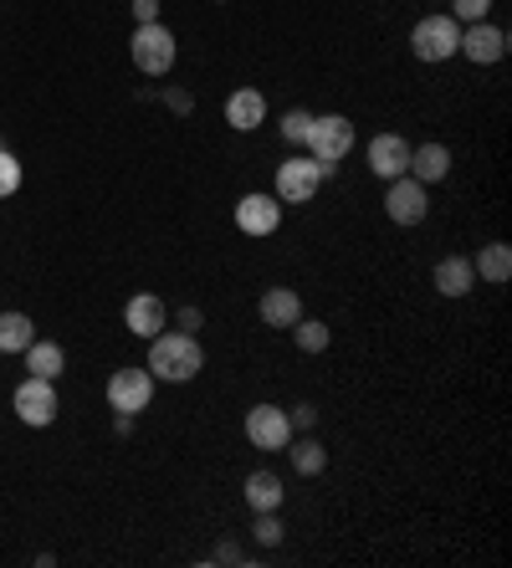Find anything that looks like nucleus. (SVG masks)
<instances>
[{"label": "nucleus", "mask_w": 512, "mask_h": 568, "mask_svg": "<svg viewBox=\"0 0 512 568\" xmlns=\"http://www.w3.org/2000/svg\"><path fill=\"white\" fill-rule=\"evenodd\" d=\"M16 190H21V164H16L11 149H0V200L16 195Z\"/></svg>", "instance_id": "25"}, {"label": "nucleus", "mask_w": 512, "mask_h": 568, "mask_svg": "<svg viewBox=\"0 0 512 568\" xmlns=\"http://www.w3.org/2000/svg\"><path fill=\"white\" fill-rule=\"evenodd\" d=\"M246 440H252L256 450H287V440H293L287 410H277V405H252V410H246Z\"/></svg>", "instance_id": "5"}, {"label": "nucleus", "mask_w": 512, "mask_h": 568, "mask_svg": "<svg viewBox=\"0 0 512 568\" xmlns=\"http://www.w3.org/2000/svg\"><path fill=\"white\" fill-rule=\"evenodd\" d=\"M242 497L256 507V513H277V507H283V481H277V471H252Z\"/></svg>", "instance_id": "18"}, {"label": "nucleus", "mask_w": 512, "mask_h": 568, "mask_svg": "<svg viewBox=\"0 0 512 568\" xmlns=\"http://www.w3.org/2000/svg\"><path fill=\"white\" fill-rule=\"evenodd\" d=\"M472 287H477L472 256H446V262H436V292H441V297H467Z\"/></svg>", "instance_id": "16"}, {"label": "nucleus", "mask_w": 512, "mask_h": 568, "mask_svg": "<svg viewBox=\"0 0 512 568\" xmlns=\"http://www.w3.org/2000/svg\"><path fill=\"white\" fill-rule=\"evenodd\" d=\"M277 225H283L277 195H242L236 200V231H242V236H272Z\"/></svg>", "instance_id": "11"}, {"label": "nucleus", "mask_w": 512, "mask_h": 568, "mask_svg": "<svg viewBox=\"0 0 512 568\" xmlns=\"http://www.w3.org/2000/svg\"><path fill=\"white\" fill-rule=\"evenodd\" d=\"M37 344V328H31L27 313H0V354H27Z\"/></svg>", "instance_id": "20"}, {"label": "nucleus", "mask_w": 512, "mask_h": 568, "mask_svg": "<svg viewBox=\"0 0 512 568\" xmlns=\"http://www.w3.org/2000/svg\"><path fill=\"white\" fill-rule=\"evenodd\" d=\"M446 174H451V149H446V144L410 149V180H420V185H436V180H446Z\"/></svg>", "instance_id": "17"}, {"label": "nucleus", "mask_w": 512, "mask_h": 568, "mask_svg": "<svg viewBox=\"0 0 512 568\" xmlns=\"http://www.w3.org/2000/svg\"><path fill=\"white\" fill-rule=\"evenodd\" d=\"M487 11H492V0H451V16L467 21V27H472V21H487Z\"/></svg>", "instance_id": "27"}, {"label": "nucleus", "mask_w": 512, "mask_h": 568, "mask_svg": "<svg viewBox=\"0 0 512 568\" xmlns=\"http://www.w3.org/2000/svg\"><path fill=\"white\" fill-rule=\"evenodd\" d=\"M134 16H139V27H144V21H160V0H134Z\"/></svg>", "instance_id": "29"}, {"label": "nucleus", "mask_w": 512, "mask_h": 568, "mask_svg": "<svg viewBox=\"0 0 512 568\" xmlns=\"http://www.w3.org/2000/svg\"><path fill=\"white\" fill-rule=\"evenodd\" d=\"M256 542H262V548H277V542H283V517L277 513H256Z\"/></svg>", "instance_id": "24"}, {"label": "nucleus", "mask_w": 512, "mask_h": 568, "mask_svg": "<svg viewBox=\"0 0 512 568\" xmlns=\"http://www.w3.org/2000/svg\"><path fill=\"white\" fill-rule=\"evenodd\" d=\"M461 47V21L457 16H426L416 31H410V52L420 62H446V57H457Z\"/></svg>", "instance_id": "3"}, {"label": "nucleus", "mask_w": 512, "mask_h": 568, "mask_svg": "<svg viewBox=\"0 0 512 568\" xmlns=\"http://www.w3.org/2000/svg\"><path fill=\"white\" fill-rule=\"evenodd\" d=\"M287 420H293V430H308V425L318 420V410H313V405H293V415H287Z\"/></svg>", "instance_id": "28"}, {"label": "nucleus", "mask_w": 512, "mask_h": 568, "mask_svg": "<svg viewBox=\"0 0 512 568\" xmlns=\"http://www.w3.org/2000/svg\"><path fill=\"white\" fill-rule=\"evenodd\" d=\"M426 211H431V200H426V185H420V180H410V174L390 180L385 215H390L395 225H420V221H426Z\"/></svg>", "instance_id": "9"}, {"label": "nucleus", "mask_w": 512, "mask_h": 568, "mask_svg": "<svg viewBox=\"0 0 512 568\" xmlns=\"http://www.w3.org/2000/svg\"><path fill=\"white\" fill-rule=\"evenodd\" d=\"M16 420L21 425H52L57 420V389H52V379H37V374H31L27 384H21V389H16Z\"/></svg>", "instance_id": "8"}, {"label": "nucleus", "mask_w": 512, "mask_h": 568, "mask_svg": "<svg viewBox=\"0 0 512 568\" xmlns=\"http://www.w3.org/2000/svg\"><path fill=\"white\" fill-rule=\"evenodd\" d=\"M457 52L467 57V62H477V67H492V62H502V57H508V31L492 27V21H472V27L461 31Z\"/></svg>", "instance_id": "10"}, {"label": "nucleus", "mask_w": 512, "mask_h": 568, "mask_svg": "<svg viewBox=\"0 0 512 568\" xmlns=\"http://www.w3.org/2000/svg\"><path fill=\"white\" fill-rule=\"evenodd\" d=\"M293 338L303 354H324L328 344H334V333H328V323H318V317H297L293 323Z\"/></svg>", "instance_id": "22"}, {"label": "nucleus", "mask_w": 512, "mask_h": 568, "mask_svg": "<svg viewBox=\"0 0 512 568\" xmlns=\"http://www.w3.org/2000/svg\"><path fill=\"white\" fill-rule=\"evenodd\" d=\"M318 185H324V174H318V159H283L277 164V200H287V205H303V200L318 195Z\"/></svg>", "instance_id": "7"}, {"label": "nucleus", "mask_w": 512, "mask_h": 568, "mask_svg": "<svg viewBox=\"0 0 512 568\" xmlns=\"http://www.w3.org/2000/svg\"><path fill=\"white\" fill-rule=\"evenodd\" d=\"M123 323H129V333H139V338H154V333H164V303L154 292H139V297H129V307H123Z\"/></svg>", "instance_id": "14"}, {"label": "nucleus", "mask_w": 512, "mask_h": 568, "mask_svg": "<svg viewBox=\"0 0 512 568\" xmlns=\"http://www.w3.org/2000/svg\"><path fill=\"white\" fill-rule=\"evenodd\" d=\"M308 129H313V113H303V108H293V113L283 119V139H287V144H303V139H308Z\"/></svg>", "instance_id": "26"}, {"label": "nucleus", "mask_w": 512, "mask_h": 568, "mask_svg": "<svg viewBox=\"0 0 512 568\" xmlns=\"http://www.w3.org/2000/svg\"><path fill=\"white\" fill-rule=\"evenodd\" d=\"M472 272L482 282H508L512 277V246H508V241H492V246H482V252L472 256Z\"/></svg>", "instance_id": "19"}, {"label": "nucleus", "mask_w": 512, "mask_h": 568, "mask_svg": "<svg viewBox=\"0 0 512 568\" xmlns=\"http://www.w3.org/2000/svg\"><path fill=\"white\" fill-rule=\"evenodd\" d=\"M134 67L144 78H164L175 67V31L160 27V21H144L134 31Z\"/></svg>", "instance_id": "4"}, {"label": "nucleus", "mask_w": 512, "mask_h": 568, "mask_svg": "<svg viewBox=\"0 0 512 568\" xmlns=\"http://www.w3.org/2000/svg\"><path fill=\"white\" fill-rule=\"evenodd\" d=\"M27 369L37 374V379H57V374L68 369V354H62V344H31L27 348Z\"/></svg>", "instance_id": "21"}, {"label": "nucleus", "mask_w": 512, "mask_h": 568, "mask_svg": "<svg viewBox=\"0 0 512 568\" xmlns=\"http://www.w3.org/2000/svg\"><path fill=\"white\" fill-rule=\"evenodd\" d=\"M308 154L318 159V164H338V159L354 149V123L344 119V113H313V129H308Z\"/></svg>", "instance_id": "2"}, {"label": "nucleus", "mask_w": 512, "mask_h": 568, "mask_svg": "<svg viewBox=\"0 0 512 568\" xmlns=\"http://www.w3.org/2000/svg\"><path fill=\"white\" fill-rule=\"evenodd\" d=\"M369 170H375L379 180L410 174V144H405L400 133H375V139H369Z\"/></svg>", "instance_id": "12"}, {"label": "nucleus", "mask_w": 512, "mask_h": 568, "mask_svg": "<svg viewBox=\"0 0 512 568\" xmlns=\"http://www.w3.org/2000/svg\"><path fill=\"white\" fill-rule=\"evenodd\" d=\"M149 399H154V374L149 369H113L109 379V405L119 415H139L149 410Z\"/></svg>", "instance_id": "6"}, {"label": "nucleus", "mask_w": 512, "mask_h": 568, "mask_svg": "<svg viewBox=\"0 0 512 568\" xmlns=\"http://www.w3.org/2000/svg\"><path fill=\"white\" fill-rule=\"evenodd\" d=\"M205 369V354L195 333H154L149 338V374L164 384H185Z\"/></svg>", "instance_id": "1"}, {"label": "nucleus", "mask_w": 512, "mask_h": 568, "mask_svg": "<svg viewBox=\"0 0 512 568\" xmlns=\"http://www.w3.org/2000/svg\"><path fill=\"white\" fill-rule=\"evenodd\" d=\"M293 446V440H287ZM293 466H297V476H318L328 466V450L318 446V440H297L293 446Z\"/></svg>", "instance_id": "23"}, {"label": "nucleus", "mask_w": 512, "mask_h": 568, "mask_svg": "<svg viewBox=\"0 0 512 568\" xmlns=\"http://www.w3.org/2000/svg\"><path fill=\"white\" fill-rule=\"evenodd\" d=\"M297 317H303V297H297L293 287L262 292V323H267V328H293Z\"/></svg>", "instance_id": "15"}, {"label": "nucleus", "mask_w": 512, "mask_h": 568, "mask_svg": "<svg viewBox=\"0 0 512 568\" xmlns=\"http://www.w3.org/2000/svg\"><path fill=\"white\" fill-rule=\"evenodd\" d=\"M226 123L236 133H252L267 123V98L256 93V88H236V93L226 98Z\"/></svg>", "instance_id": "13"}]
</instances>
